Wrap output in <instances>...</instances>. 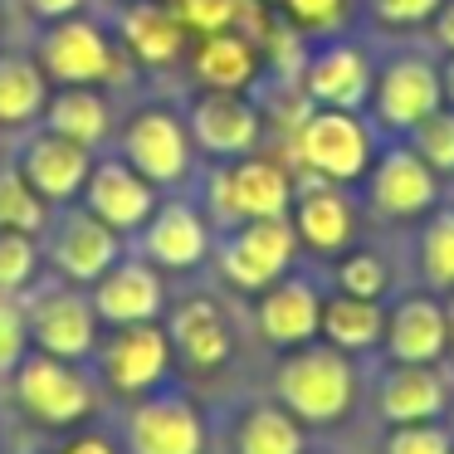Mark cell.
Segmentation results:
<instances>
[{
    "label": "cell",
    "mask_w": 454,
    "mask_h": 454,
    "mask_svg": "<svg viewBox=\"0 0 454 454\" xmlns=\"http://www.w3.org/2000/svg\"><path fill=\"white\" fill-rule=\"evenodd\" d=\"M327 347L337 352H366L386 337V308L376 298H352V294H337V298H323V327H317Z\"/></svg>",
    "instance_id": "obj_29"
},
{
    "label": "cell",
    "mask_w": 454,
    "mask_h": 454,
    "mask_svg": "<svg viewBox=\"0 0 454 454\" xmlns=\"http://www.w3.org/2000/svg\"><path fill=\"white\" fill-rule=\"evenodd\" d=\"M20 308H25V333H30L35 352H50V356H64V362L89 366L93 347H98V337H103V323H98V313H93L89 288L69 284V278L44 269V274L20 294Z\"/></svg>",
    "instance_id": "obj_6"
},
{
    "label": "cell",
    "mask_w": 454,
    "mask_h": 454,
    "mask_svg": "<svg viewBox=\"0 0 454 454\" xmlns=\"http://www.w3.org/2000/svg\"><path fill=\"white\" fill-rule=\"evenodd\" d=\"M40 128L59 132V137L79 142L89 152H103L113 142V128H118V113H113V93L93 89V83H69V89H50V103H44Z\"/></svg>",
    "instance_id": "obj_26"
},
{
    "label": "cell",
    "mask_w": 454,
    "mask_h": 454,
    "mask_svg": "<svg viewBox=\"0 0 454 454\" xmlns=\"http://www.w3.org/2000/svg\"><path fill=\"white\" fill-rule=\"evenodd\" d=\"M366 200H372V210L386 220L430 215L434 200H440V176L415 157L411 142H395V147L376 152L372 171H366Z\"/></svg>",
    "instance_id": "obj_21"
},
{
    "label": "cell",
    "mask_w": 454,
    "mask_h": 454,
    "mask_svg": "<svg viewBox=\"0 0 454 454\" xmlns=\"http://www.w3.org/2000/svg\"><path fill=\"white\" fill-rule=\"evenodd\" d=\"M294 79H298V89L308 93L313 108H352V113H362L366 98H372L376 59L356 40L333 35V40L308 44Z\"/></svg>",
    "instance_id": "obj_16"
},
{
    "label": "cell",
    "mask_w": 454,
    "mask_h": 454,
    "mask_svg": "<svg viewBox=\"0 0 454 454\" xmlns=\"http://www.w3.org/2000/svg\"><path fill=\"white\" fill-rule=\"evenodd\" d=\"M386 288H391V269H386V259L376 254V249H352V254H342V264H337V294L376 298V303H381Z\"/></svg>",
    "instance_id": "obj_36"
},
{
    "label": "cell",
    "mask_w": 454,
    "mask_h": 454,
    "mask_svg": "<svg viewBox=\"0 0 454 454\" xmlns=\"http://www.w3.org/2000/svg\"><path fill=\"white\" fill-rule=\"evenodd\" d=\"M30 54L44 69L50 89H69V83H93V89H128L132 74H142L137 64L122 54V44L113 40V25L98 5L79 15H64L50 25H30Z\"/></svg>",
    "instance_id": "obj_1"
},
{
    "label": "cell",
    "mask_w": 454,
    "mask_h": 454,
    "mask_svg": "<svg viewBox=\"0 0 454 454\" xmlns=\"http://www.w3.org/2000/svg\"><path fill=\"white\" fill-rule=\"evenodd\" d=\"M108 152H118V157L128 161L137 176H147L161 196L186 191L191 176H196V167H200L196 147H191V132H186V113L167 98L132 103L118 118V128H113Z\"/></svg>",
    "instance_id": "obj_2"
},
{
    "label": "cell",
    "mask_w": 454,
    "mask_h": 454,
    "mask_svg": "<svg viewBox=\"0 0 454 454\" xmlns=\"http://www.w3.org/2000/svg\"><path fill=\"white\" fill-rule=\"evenodd\" d=\"M450 430H454V405H450Z\"/></svg>",
    "instance_id": "obj_47"
},
{
    "label": "cell",
    "mask_w": 454,
    "mask_h": 454,
    "mask_svg": "<svg viewBox=\"0 0 454 454\" xmlns=\"http://www.w3.org/2000/svg\"><path fill=\"white\" fill-rule=\"evenodd\" d=\"M444 317H450V352H454V294H450V303H444Z\"/></svg>",
    "instance_id": "obj_45"
},
{
    "label": "cell",
    "mask_w": 454,
    "mask_h": 454,
    "mask_svg": "<svg viewBox=\"0 0 454 454\" xmlns=\"http://www.w3.org/2000/svg\"><path fill=\"white\" fill-rule=\"evenodd\" d=\"M40 274H44L40 235L0 230V294H25Z\"/></svg>",
    "instance_id": "obj_34"
},
{
    "label": "cell",
    "mask_w": 454,
    "mask_h": 454,
    "mask_svg": "<svg viewBox=\"0 0 454 454\" xmlns=\"http://www.w3.org/2000/svg\"><path fill=\"white\" fill-rule=\"evenodd\" d=\"M210 259H215L220 278H225L230 288H239V294H264L269 284L294 274L298 235H294V225H288V215L245 220V225H235V230H220Z\"/></svg>",
    "instance_id": "obj_10"
},
{
    "label": "cell",
    "mask_w": 454,
    "mask_h": 454,
    "mask_svg": "<svg viewBox=\"0 0 454 454\" xmlns=\"http://www.w3.org/2000/svg\"><path fill=\"white\" fill-rule=\"evenodd\" d=\"M50 103V79L35 64L30 44H0V137L35 128Z\"/></svg>",
    "instance_id": "obj_27"
},
{
    "label": "cell",
    "mask_w": 454,
    "mask_h": 454,
    "mask_svg": "<svg viewBox=\"0 0 454 454\" xmlns=\"http://www.w3.org/2000/svg\"><path fill=\"white\" fill-rule=\"evenodd\" d=\"M444 405H450V391H444L440 372L434 366H411L395 362L391 372L376 386V415L386 425H420V420H440Z\"/></svg>",
    "instance_id": "obj_28"
},
{
    "label": "cell",
    "mask_w": 454,
    "mask_h": 454,
    "mask_svg": "<svg viewBox=\"0 0 454 454\" xmlns=\"http://www.w3.org/2000/svg\"><path fill=\"white\" fill-rule=\"evenodd\" d=\"M15 411L40 430H79L98 411V381L83 362H64L50 352H25L20 366L5 376Z\"/></svg>",
    "instance_id": "obj_4"
},
{
    "label": "cell",
    "mask_w": 454,
    "mask_h": 454,
    "mask_svg": "<svg viewBox=\"0 0 454 454\" xmlns=\"http://www.w3.org/2000/svg\"><path fill=\"white\" fill-rule=\"evenodd\" d=\"M366 108H372V128L405 137L415 122H425L434 108H444V98H440V64L425 59V54H411V50L381 59L376 64Z\"/></svg>",
    "instance_id": "obj_14"
},
{
    "label": "cell",
    "mask_w": 454,
    "mask_h": 454,
    "mask_svg": "<svg viewBox=\"0 0 454 454\" xmlns=\"http://www.w3.org/2000/svg\"><path fill=\"white\" fill-rule=\"evenodd\" d=\"M113 25V40L122 44L132 64L142 74L147 69H176L191 50L186 25L176 20L167 0H122V5H98Z\"/></svg>",
    "instance_id": "obj_17"
},
{
    "label": "cell",
    "mask_w": 454,
    "mask_h": 454,
    "mask_svg": "<svg viewBox=\"0 0 454 454\" xmlns=\"http://www.w3.org/2000/svg\"><path fill=\"white\" fill-rule=\"evenodd\" d=\"M420 274L430 288L454 294V210H434L420 230Z\"/></svg>",
    "instance_id": "obj_33"
},
{
    "label": "cell",
    "mask_w": 454,
    "mask_h": 454,
    "mask_svg": "<svg viewBox=\"0 0 454 454\" xmlns=\"http://www.w3.org/2000/svg\"><path fill=\"white\" fill-rule=\"evenodd\" d=\"M181 64H186L191 83L210 93H254L259 79H264V50L239 25L215 35H196Z\"/></svg>",
    "instance_id": "obj_23"
},
{
    "label": "cell",
    "mask_w": 454,
    "mask_h": 454,
    "mask_svg": "<svg viewBox=\"0 0 454 454\" xmlns=\"http://www.w3.org/2000/svg\"><path fill=\"white\" fill-rule=\"evenodd\" d=\"M161 327H167L171 356L191 372H220L235 356V327L210 294H186L176 303H167Z\"/></svg>",
    "instance_id": "obj_20"
},
{
    "label": "cell",
    "mask_w": 454,
    "mask_h": 454,
    "mask_svg": "<svg viewBox=\"0 0 454 454\" xmlns=\"http://www.w3.org/2000/svg\"><path fill=\"white\" fill-rule=\"evenodd\" d=\"M93 313H98L103 327H128V323H161L167 313V274L152 269L142 254H122L108 274H98L89 284Z\"/></svg>",
    "instance_id": "obj_19"
},
{
    "label": "cell",
    "mask_w": 454,
    "mask_h": 454,
    "mask_svg": "<svg viewBox=\"0 0 454 454\" xmlns=\"http://www.w3.org/2000/svg\"><path fill=\"white\" fill-rule=\"evenodd\" d=\"M11 161L20 167V176L30 181V191L44 200V206H69V200L83 196V181H89V167L98 152L79 147V142L59 137L50 128H25L11 137Z\"/></svg>",
    "instance_id": "obj_15"
},
{
    "label": "cell",
    "mask_w": 454,
    "mask_h": 454,
    "mask_svg": "<svg viewBox=\"0 0 454 454\" xmlns=\"http://www.w3.org/2000/svg\"><path fill=\"white\" fill-rule=\"evenodd\" d=\"M122 454H206V415L176 386L137 395L118 425Z\"/></svg>",
    "instance_id": "obj_11"
},
{
    "label": "cell",
    "mask_w": 454,
    "mask_h": 454,
    "mask_svg": "<svg viewBox=\"0 0 454 454\" xmlns=\"http://www.w3.org/2000/svg\"><path fill=\"white\" fill-rule=\"evenodd\" d=\"M171 366H176V356H171V342H167V327L161 323L103 327L98 347L89 356L93 381L108 386L113 395H128V401L167 386Z\"/></svg>",
    "instance_id": "obj_8"
},
{
    "label": "cell",
    "mask_w": 454,
    "mask_h": 454,
    "mask_svg": "<svg viewBox=\"0 0 454 454\" xmlns=\"http://www.w3.org/2000/svg\"><path fill=\"white\" fill-rule=\"evenodd\" d=\"M444 0H366V15H372L381 30H420L434 20Z\"/></svg>",
    "instance_id": "obj_40"
},
{
    "label": "cell",
    "mask_w": 454,
    "mask_h": 454,
    "mask_svg": "<svg viewBox=\"0 0 454 454\" xmlns=\"http://www.w3.org/2000/svg\"><path fill=\"white\" fill-rule=\"evenodd\" d=\"M40 254L50 274L89 288L93 278L108 274L128 254V239L118 230H108L98 215H89L79 200H69V206H50V220L40 230Z\"/></svg>",
    "instance_id": "obj_9"
},
{
    "label": "cell",
    "mask_w": 454,
    "mask_h": 454,
    "mask_svg": "<svg viewBox=\"0 0 454 454\" xmlns=\"http://www.w3.org/2000/svg\"><path fill=\"white\" fill-rule=\"evenodd\" d=\"M54 454H122V444L113 440V434H103V430H74Z\"/></svg>",
    "instance_id": "obj_42"
},
{
    "label": "cell",
    "mask_w": 454,
    "mask_h": 454,
    "mask_svg": "<svg viewBox=\"0 0 454 454\" xmlns=\"http://www.w3.org/2000/svg\"><path fill=\"white\" fill-rule=\"evenodd\" d=\"M405 142L415 147V157L434 171V176H450L454 171V108H434L425 122H415L405 132Z\"/></svg>",
    "instance_id": "obj_35"
},
{
    "label": "cell",
    "mask_w": 454,
    "mask_h": 454,
    "mask_svg": "<svg viewBox=\"0 0 454 454\" xmlns=\"http://www.w3.org/2000/svg\"><path fill=\"white\" fill-rule=\"evenodd\" d=\"M274 401L294 415L298 425H337L347 420L356 401V372L352 356L327 342H303L284 352L274 372Z\"/></svg>",
    "instance_id": "obj_5"
},
{
    "label": "cell",
    "mask_w": 454,
    "mask_h": 454,
    "mask_svg": "<svg viewBox=\"0 0 454 454\" xmlns=\"http://www.w3.org/2000/svg\"><path fill=\"white\" fill-rule=\"evenodd\" d=\"M128 249L142 254L152 269H161V274H191V269H200L210 259L215 230H210L200 200L171 191V196L157 200V210L147 215V225L128 239Z\"/></svg>",
    "instance_id": "obj_12"
},
{
    "label": "cell",
    "mask_w": 454,
    "mask_h": 454,
    "mask_svg": "<svg viewBox=\"0 0 454 454\" xmlns=\"http://www.w3.org/2000/svg\"><path fill=\"white\" fill-rule=\"evenodd\" d=\"M274 11L294 25L303 40H333L352 20V0H274Z\"/></svg>",
    "instance_id": "obj_32"
},
{
    "label": "cell",
    "mask_w": 454,
    "mask_h": 454,
    "mask_svg": "<svg viewBox=\"0 0 454 454\" xmlns=\"http://www.w3.org/2000/svg\"><path fill=\"white\" fill-rule=\"evenodd\" d=\"M288 152L308 176L352 186V181H366L376 161V128L352 108H313L288 132Z\"/></svg>",
    "instance_id": "obj_7"
},
{
    "label": "cell",
    "mask_w": 454,
    "mask_h": 454,
    "mask_svg": "<svg viewBox=\"0 0 454 454\" xmlns=\"http://www.w3.org/2000/svg\"><path fill=\"white\" fill-rule=\"evenodd\" d=\"M25 352H30V333H25L20 294H0V381L20 366Z\"/></svg>",
    "instance_id": "obj_39"
},
{
    "label": "cell",
    "mask_w": 454,
    "mask_h": 454,
    "mask_svg": "<svg viewBox=\"0 0 454 454\" xmlns=\"http://www.w3.org/2000/svg\"><path fill=\"white\" fill-rule=\"evenodd\" d=\"M235 454H308L303 450V425H298L278 401H259V405H249L235 425Z\"/></svg>",
    "instance_id": "obj_30"
},
{
    "label": "cell",
    "mask_w": 454,
    "mask_h": 454,
    "mask_svg": "<svg viewBox=\"0 0 454 454\" xmlns=\"http://www.w3.org/2000/svg\"><path fill=\"white\" fill-rule=\"evenodd\" d=\"M186 132L200 161H239L259 152L264 142V113H259L254 93H210L196 89L186 108Z\"/></svg>",
    "instance_id": "obj_13"
},
{
    "label": "cell",
    "mask_w": 454,
    "mask_h": 454,
    "mask_svg": "<svg viewBox=\"0 0 454 454\" xmlns=\"http://www.w3.org/2000/svg\"><path fill=\"white\" fill-rule=\"evenodd\" d=\"M386 454H454V430L440 420H420V425H391Z\"/></svg>",
    "instance_id": "obj_38"
},
{
    "label": "cell",
    "mask_w": 454,
    "mask_h": 454,
    "mask_svg": "<svg viewBox=\"0 0 454 454\" xmlns=\"http://www.w3.org/2000/svg\"><path fill=\"white\" fill-rule=\"evenodd\" d=\"M386 352L391 362L411 366H434L450 352V317L444 303H434L430 294H411L386 313Z\"/></svg>",
    "instance_id": "obj_25"
},
{
    "label": "cell",
    "mask_w": 454,
    "mask_h": 454,
    "mask_svg": "<svg viewBox=\"0 0 454 454\" xmlns=\"http://www.w3.org/2000/svg\"><path fill=\"white\" fill-rule=\"evenodd\" d=\"M0 30H5V20H0Z\"/></svg>",
    "instance_id": "obj_48"
},
{
    "label": "cell",
    "mask_w": 454,
    "mask_h": 454,
    "mask_svg": "<svg viewBox=\"0 0 454 454\" xmlns=\"http://www.w3.org/2000/svg\"><path fill=\"white\" fill-rule=\"evenodd\" d=\"M294 206V171L278 157L249 152L239 161H206L200 176V210L210 230H235L245 220H278Z\"/></svg>",
    "instance_id": "obj_3"
},
{
    "label": "cell",
    "mask_w": 454,
    "mask_h": 454,
    "mask_svg": "<svg viewBox=\"0 0 454 454\" xmlns=\"http://www.w3.org/2000/svg\"><path fill=\"white\" fill-rule=\"evenodd\" d=\"M176 20L186 25V35H215V30H235L245 15V0H167Z\"/></svg>",
    "instance_id": "obj_37"
},
{
    "label": "cell",
    "mask_w": 454,
    "mask_h": 454,
    "mask_svg": "<svg viewBox=\"0 0 454 454\" xmlns=\"http://www.w3.org/2000/svg\"><path fill=\"white\" fill-rule=\"evenodd\" d=\"M430 40L440 44L444 54H454V0H444L440 11H434V20H430Z\"/></svg>",
    "instance_id": "obj_43"
},
{
    "label": "cell",
    "mask_w": 454,
    "mask_h": 454,
    "mask_svg": "<svg viewBox=\"0 0 454 454\" xmlns=\"http://www.w3.org/2000/svg\"><path fill=\"white\" fill-rule=\"evenodd\" d=\"M157 200H161V191L152 186L147 176H137L118 152L103 147L98 157H93V167H89L79 206L89 210V215H98L108 230H118L122 239H132L142 225H147L152 210H157Z\"/></svg>",
    "instance_id": "obj_18"
},
{
    "label": "cell",
    "mask_w": 454,
    "mask_h": 454,
    "mask_svg": "<svg viewBox=\"0 0 454 454\" xmlns=\"http://www.w3.org/2000/svg\"><path fill=\"white\" fill-rule=\"evenodd\" d=\"M254 327L278 352L317 342V327H323V294H317V284L303 274H284L264 294H254Z\"/></svg>",
    "instance_id": "obj_24"
},
{
    "label": "cell",
    "mask_w": 454,
    "mask_h": 454,
    "mask_svg": "<svg viewBox=\"0 0 454 454\" xmlns=\"http://www.w3.org/2000/svg\"><path fill=\"white\" fill-rule=\"evenodd\" d=\"M440 98H444V108H454V54H444V64H440Z\"/></svg>",
    "instance_id": "obj_44"
},
{
    "label": "cell",
    "mask_w": 454,
    "mask_h": 454,
    "mask_svg": "<svg viewBox=\"0 0 454 454\" xmlns=\"http://www.w3.org/2000/svg\"><path fill=\"white\" fill-rule=\"evenodd\" d=\"M93 5H122V0H93Z\"/></svg>",
    "instance_id": "obj_46"
},
{
    "label": "cell",
    "mask_w": 454,
    "mask_h": 454,
    "mask_svg": "<svg viewBox=\"0 0 454 454\" xmlns=\"http://www.w3.org/2000/svg\"><path fill=\"white\" fill-rule=\"evenodd\" d=\"M50 206L30 191V181L20 176V167L11 161V152H0V230H20V235H40Z\"/></svg>",
    "instance_id": "obj_31"
},
{
    "label": "cell",
    "mask_w": 454,
    "mask_h": 454,
    "mask_svg": "<svg viewBox=\"0 0 454 454\" xmlns=\"http://www.w3.org/2000/svg\"><path fill=\"white\" fill-rule=\"evenodd\" d=\"M288 225H294V235H298V249L342 254L356 239V206H352V196H347V186L308 176V181H294Z\"/></svg>",
    "instance_id": "obj_22"
},
{
    "label": "cell",
    "mask_w": 454,
    "mask_h": 454,
    "mask_svg": "<svg viewBox=\"0 0 454 454\" xmlns=\"http://www.w3.org/2000/svg\"><path fill=\"white\" fill-rule=\"evenodd\" d=\"M25 11V20L30 25H50V20H64V15H79V11H89L93 0H15Z\"/></svg>",
    "instance_id": "obj_41"
}]
</instances>
